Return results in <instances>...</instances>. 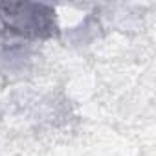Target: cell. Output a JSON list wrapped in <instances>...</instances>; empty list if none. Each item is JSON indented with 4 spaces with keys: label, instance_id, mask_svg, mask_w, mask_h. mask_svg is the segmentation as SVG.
<instances>
[{
    "label": "cell",
    "instance_id": "1",
    "mask_svg": "<svg viewBox=\"0 0 156 156\" xmlns=\"http://www.w3.org/2000/svg\"><path fill=\"white\" fill-rule=\"evenodd\" d=\"M0 19L20 35L48 37L55 30L53 9L41 4H0Z\"/></svg>",
    "mask_w": 156,
    "mask_h": 156
}]
</instances>
